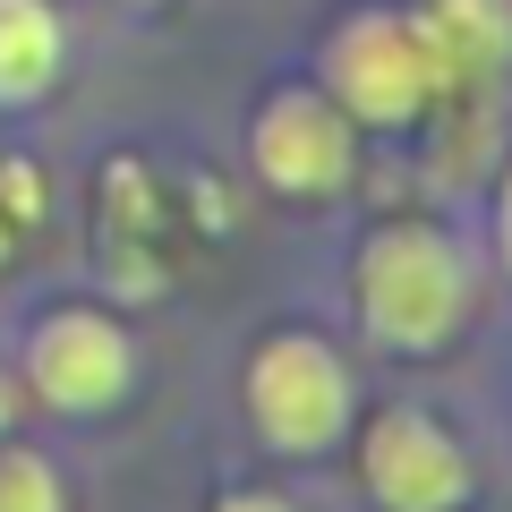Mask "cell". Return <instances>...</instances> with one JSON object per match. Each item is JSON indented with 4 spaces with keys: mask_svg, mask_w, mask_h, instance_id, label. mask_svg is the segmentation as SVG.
Segmentation results:
<instances>
[{
    "mask_svg": "<svg viewBox=\"0 0 512 512\" xmlns=\"http://www.w3.org/2000/svg\"><path fill=\"white\" fill-rule=\"evenodd\" d=\"M410 26H419V43H427V60H436L444 86H461V77H487L495 60H504V43H512L504 0H427Z\"/></svg>",
    "mask_w": 512,
    "mask_h": 512,
    "instance_id": "7",
    "label": "cell"
},
{
    "mask_svg": "<svg viewBox=\"0 0 512 512\" xmlns=\"http://www.w3.org/2000/svg\"><path fill=\"white\" fill-rule=\"evenodd\" d=\"M248 410L282 453H316V444H333L350 427V376H342V359L325 342L274 333L248 367Z\"/></svg>",
    "mask_w": 512,
    "mask_h": 512,
    "instance_id": "2",
    "label": "cell"
},
{
    "mask_svg": "<svg viewBox=\"0 0 512 512\" xmlns=\"http://www.w3.org/2000/svg\"><path fill=\"white\" fill-rule=\"evenodd\" d=\"M0 512H60V470L43 453H0Z\"/></svg>",
    "mask_w": 512,
    "mask_h": 512,
    "instance_id": "9",
    "label": "cell"
},
{
    "mask_svg": "<svg viewBox=\"0 0 512 512\" xmlns=\"http://www.w3.org/2000/svg\"><path fill=\"white\" fill-rule=\"evenodd\" d=\"M325 69H333V94H342L359 120H410V111L444 86L410 18H359V26H342Z\"/></svg>",
    "mask_w": 512,
    "mask_h": 512,
    "instance_id": "3",
    "label": "cell"
},
{
    "mask_svg": "<svg viewBox=\"0 0 512 512\" xmlns=\"http://www.w3.org/2000/svg\"><path fill=\"white\" fill-rule=\"evenodd\" d=\"M495 248H504V265H512V171H504V205H495Z\"/></svg>",
    "mask_w": 512,
    "mask_h": 512,
    "instance_id": "11",
    "label": "cell"
},
{
    "mask_svg": "<svg viewBox=\"0 0 512 512\" xmlns=\"http://www.w3.org/2000/svg\"><path fill=\"white\" fill-rule=\"evenodd\" d=\"M359 470H367V495L384 512H453L470 495L461 444L436 419H419V410H384L367 427V444H359Z\"/></svg>",
    "mask_w": 512,
    "mask_h": 512,
    "instance_id": "4",
    "label": "cell"
},
{
    "mask_svg": "<svg viewBox=\"0 0 512 512\" xmlns=\"http://www.w3.org/2000/svg\"><path fill=\"white\" fill-rule=\"evenodd\" d=\"M461 316H470V274L444 231L393 222L359 248V325L384 350H444Z\"/></svg>",
    "mask_w": 512,
    "mask_h": 512,
    "instance_id": "1",
    "label": "cell"
},
{
    "mask_svg": "<svg viewBox=\"0 0 512 512\" xmlns=\"http://www.w3.org/2000/svg\"><path fill=\"white\" fill-rule=\"evenodd\" d=\"M26 384H35L52 410H111L128 393V333L111 325V316H43L35 333H26Z\"/></svg>",
    "mask_w": 512,
    "mask_h": 512,
    "instance_id": "5",
    "label": "cell"
},
{
    "mask_svg": "<svg viewBox=\"0 0 512 512\" xmlns=\"http://www.w3.org/2000/svg\"><path fill=\"white\" fill-rule=\"evenodd\" d=\"M256 171L291 197H325L350 180V120L316 94H274L256 111Z\"/></svg>",
    "mask_w": 512,
    "mask_h": 512,
    "instance_id": "6",
    "label": "cell"
},
{
    "mask_svg": "<svg viewBox=\"0 0 512 512\" xmlns=\"http://www.w3.org/2000/svg\"><path fill=\"white\" fill-rule=\"evenodd\" d=\"M214 512H291V504H282V495H222Z\"/></svg>",
    "mask_w": 512,
    "mask_h": 512,
    "instance_id": "10",
    "label": "cell"
},
{
    "mask_svg": "<svg viewBox=\"0 0 512 512\" xmlns=\"http://www.w3.org/2000/svg\"><path fill=\"white\" fill-rule=\"evenodd\" d=\"M9 419H18V384L0 376V427H9Z\"/></svg>",
    "mask_w": 512,
    "mask_h": 512,
    "instance_id": "12",
    "label": "cell"
},
{
    "mask_svg": "<svg viewBox=\"0 0 512 512\" xmlns=\"http://www.w3.org/2000/svg\"><path fill=\"white\" fill-rule=\"evenodd\" d=\"M60 77V18L43 0H0V103H35Z\"/></svg>",
    "mask_w": 512,
    "mask_h": 512,
    "instance_id": "8",
    "label": "cell"
}]
</instances>
